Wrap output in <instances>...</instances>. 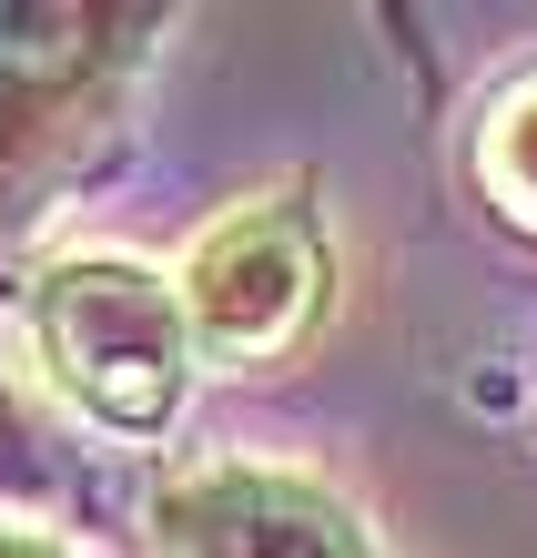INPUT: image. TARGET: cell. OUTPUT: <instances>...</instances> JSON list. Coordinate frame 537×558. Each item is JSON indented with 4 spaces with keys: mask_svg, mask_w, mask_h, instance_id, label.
<instances>
[{
    "mask_svg": "<svg viewBox=\"0 0 537 558\" xmlns=\"http://www.w3.org/2000/svg\"><path fill=\"white\" fill-rule=\"evenodd\" d=\"M0 558H51V548L41 538H0Z\"/></svg>",
    "mask_w": 537,
    "mask_h": 558,
    "instance_id": "obj_7",
    "label": "cell"
},
{
    "mask_svg": "<svg viewBox=\"0 0 537 558\" xmlns=\"http://www.w3.org/2000/svg\"><path fill=\"white\" fill-rule=\"evenodd\" d=\"M41 355L91 416L162 426L183 397V305L143 265H61L41 284Z\"/></svg>",
    "mask_w": 537,
    "mask_h": 558,
    "instance_id": "obj_1",
    "label": "cell"
},
{
    "mask_svg": "<svg viewBox=\"0 0 537 558\" xmlns=\"http://www.w3.org/2000/svg\"><path fill=\"white\" fill-rule=\"evenodd\" d=\"M41 477V457H30V416L0 397V487H30Z\"/></svg>",
    "mask_w": 537,
    "mask_h": 558,
    "instance_id": "obj_6",
    "label": "cell"
},
{
    "mask_svg": "<svg viewBox=\"0 0 537 558\" xmlns=\"http://www.w3.org/2000/svg\"><path fill=\"white\" fill-rule=\"evenodd\" d=\"M487 183L537 223V82L517 92L508 112H497V133H487Z\"/></svg>",
    "mask_w": 537,
    "mask_h": 558,
    "instance_id": "obj_5",
    "label": "cell"
},
{
    "mask_svg": "<svg viewBox=\"0 0 537 558\" xmlns=\"http://www.w3.org/2000/svg\"><path fill=\"white\" fill-rule=\"evenodd\" d=\"M91 11H0V143L30 102H51L61 82L91 61Z\"/></svg>",
    "mask_w": 537,
    "mask_h": 558,
    "instance_id": "obj_4",
    "label": "cell"
},
{
    "mask_svg": "<svg viewBox=\"0 0 537 558\" xmlns=\"http://www.w3.org/2000/svg\"><path fill=\"white\" fill-rule=\"evenodd\" d=\"M162 538H173V558H365L355 529L315 487L244 477V468L173 487V498H162Z\"/></svg>",
    "mask_w": 537,
    "mask_h": 558,
    "instance_id": "obj_3",
    "label": "cell"
},
{
    "mask_svg": "<svg viewBox=\"0 0 537 558\" xmlns=\"http://www.w3.org/2000/svg\"><path fill=\"white\" fill-rule=\"evenodd\" d=\"M305 305H315V244H305V223L284 204L233 214L223 234L193 254V325H204L213 345H233V355L284 345L294 325H305Z\"/></svg>",
    "mask_w": 537,
    "mask_h": 558,
    "instance_id": "obj_2",
    "label": "cell"
}]
</instances>
